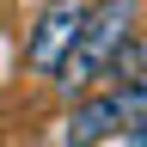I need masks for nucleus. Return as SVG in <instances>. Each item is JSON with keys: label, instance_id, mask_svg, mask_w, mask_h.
I'll use <instances>...</instances> for the list:
<instances>
[{"label": "nucleus", "instance_id": "4", "mask_svg": "<svg viewBox=\"0 0 147 147\" xmlns=\"http://www.w3.org/2000/svg\"><path fill=\"white\" fill-rule=\"evenodd\" d=\"M129 135H135V141H141V147H147V117H141V123H135V129H129Z\"/></svg>", "mask_w": 147, "mask_h": 147}, {"label": "nucleus", "instance_id": "2", "mask_svg": "<svg viewBox=\"0 0 147 147\" xmlns=\"http://www.w3.org/2000/svg\"><path fill=\"white\" fill-rule=\"evenodd\" d=\"M141 117H147V80H117L110 92L74 104V117H67V141H74V147H98L104 135H129Z\"/></svg>", "mask_w": 147, "mask_h": 147}, {"label": "nucleus", "instance_id": "1", "mask_svg": "<svg viewBox=\"0 0 147 147\" xmlns=\"http://www.w3.org/2000/svg\"><path fill=\"white\" fill-rule=\"evenodd\" d=\"M129 31H135V0H104V6H86V25L74 37L61 74H55V86L61 92H86L98 74L110 67V55L129 43Z\"/></svg>", "mask_w": 147, "mask_h": 147}, {"label": "nucleus", "instance_id": "3", "mask_svg": "<svg viewBox=\"0 0 147 147\" xmlns=\"http://www.w3.org/2000/svg\"><path fill=\"white\" fill-rule=\"evenodd\" d=\"M86 25V0H55V6L37 12V25L25 37V67L37 74V80H55L67 61V49H74V37H80Z\"/></svg>", "mask_w": 147, "mask_h": 147}]
</instances>
